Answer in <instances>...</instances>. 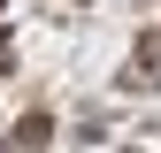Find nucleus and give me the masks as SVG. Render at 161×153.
<instances>
[{"label":"nucleus","instance_id":"obj_1","mask_svg":"<svg viewBox=\"0 0 161 153\" xmlns=\"http://www.w3.org/2000/svg\"><path fill=\"white\" fill-rule=\"evenodd\" d=\"M15 145H23V153H38V145H46V115H23V130H15Z\"/></svg>","mask_w":161,"mask_h":153}]
</instances>
